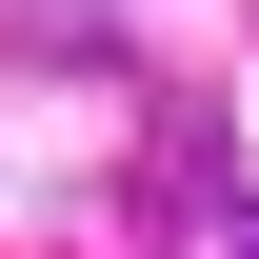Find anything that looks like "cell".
<instances>
[{
  "mask_svg": "<svg viewBox=\"0 0 259 259\" xmlns=\"http://www.w3.org/2000/svg\"><path fill=\"white\" fill-rule=\"evenodd\" d=\"M239 259H259V220H239Z\"/></svg>",
  "mask_w": 259,
  "mask_h": 259,
  "instance_id": "6da1fadb",
  "label": "cell"
}]
</instances>
